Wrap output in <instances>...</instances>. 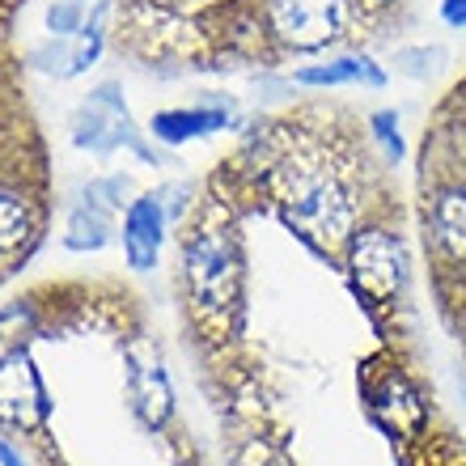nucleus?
Returning <instances> with one entry per match:
<instances>
[{
	"instance_id": "1",
	"label": "nucleus",
	"mask_w": 466,
	"mask_h": 466,
	"mask_svg": "<svg viewBox=\"0 0 466 466\" xmlns=\"http://www.w3.org/2000/svg\"><path fill=\"white\" fill-rule=\"evenodd\" d=\"M268 17L284 47L319 51L344 30V0H271Z\"/></svg>"
},
{
	"instance_id": "2",
	"label": "nucleus",
	"mask_w": 466,
	"mask_h": 466,
	"mask_svg": "<svg viewBox=\"0 0 466 466\" xmlns=\"http://www.w3.org/2000/svg\"><path fill=\"white\" fill-rule=\"evenodd\" d=\"M187 280L204 306H229L238 293V255H233L229 233L208 229L187 246Z\"/></svg>"
},
{
	"instance_id": "3",
	"label": "nucleus",
	"mask_w": 466,
	"mask_h": 466,
	"mask_svg": "<svg viewBox=\"0 0 466 466\" xmlns=\"http://www.w3.org/2000/svg\"><path fill=\"white\" fill-rule=\"evenodd\" d=\"M348 263H352V280L356 289L373 301H386L394 297V289L403 284V250L390 233L381 229H360L352 238V250H348Z\"/></svg>"
},
{
	"instance_id": "4",
	"label": "nucleus",
	"mask_w": 466,
	"mask_h": 466,
	"mask_svg": "<svg viewBox=\"0 0 466 466\" xmlns=\"http://www.w3.org/2000/svg\"><path fill=\"white\" fill-rule=\"evenodd\" d=\"M43 416H47V394H43V381H38L30 356L9 352L0 360V420L30 429Z\"/></svg>"
},
{
	"instance_id": "5",
	"label": "nucleus",
	"mask_w": 466,
	"mask_h": 466,
	"mask_svg": "<svg viewBox=\"0 0 466 466\" xmlns=\"http://www.w3.org/2000/svg\"><path fill=\"white\" fill-rule=\"evenodd\" d=\"M293 217L306 229H314L319 238H344L352 229V204L331 178H309V183H297L293 191Z\"/></svg>"
},
{
	"instance_id": "6",
	"label": "nucleus",
	"mask_w": 466,
	"mask_h": 466,
	"mask_svg": "<svg viewBox=\"0 0 466 466\" xmlns=\"http://www.w3.org/2000/svg\"><path fill=\"white\" fill-rule=\"evenodd\" d=\"M123 246H127V258H132L136 271L153 268L157 246H161V204L157 199H136L132 204L127 225H123Z\"/></svg>"
},
{
	"instance_id": "7",
	"label": "nucleus",
	"mask_w": 466,
	"mask_h": 466,
	"mask_svg": "<svg viewBox=\"0 0 466 466\" xmlns=\"http://www.w3.org/2000/svg\"><path fill=\"white\" fill-rule=\"evenodd\" d=\"M132 390H136V407L140 416L157 429L170 416V381L161 373V365H136L132 369Z\"/></svg>"
},
{
	"instance_id": "8",
	"label": "nucleus",
	"mask_w": 466,
	"mask_h": 466,
	"mask_svg": "<svg viewBox=\"0 0 466 466\" xmlns=\"http://www.w3.org/2000/svg\"><path fill=\"white\" fill-rule=\"evenodd\" d=\"M432 225L445 250L454 258H466V191H445L432 204Z\"/></svg>"
},
{
	"instance_id": "9",
	"label": "nucleus",
	"mask_w": 466,
	"mask_h": 466,
	"mask_svg": "<svg viewBox=\"0 0 466 466\" xmlns=\"http://www.w3.org/2000/svg\"><path fill=\"white\" fill-rule=\"evenodd\" d=\"M381 416L390 420L394 432H416L420 424H424V407H420V399L411 394V386H407L403 378H394L390 386H386V403H381Z\"/></svg>"
},
{
	"instance_id": "10",
	"label": "nucleus",
	"mask_w": 466,
	"mask_h": 466,
	"mask_svg": "<svg viewBox=\"0 0 466 466\" xmlns=\"http://www.w3.org/2000/svg\"><path fill=\"white\" fill-rule=\"evenodd\" d=\"M221 123H225L221 111H166L153 119V136H161V140H183V136L212 132V127H221Z\"/></svg>"
},
{
	"instance_id": "11",
	"label": "nucleus",
	"mask_w": 466,
	"mask_h": 466,
	"mask_svg": "<svg viewBox=\"0 0 466 466\" xmlns=\"http://www.w3.org/2000/svg\"><path fill=\"white\" fill-rule=\"evenodd\" d=\"M30 229H35L30 225V208L13 191L0 187V250H17L30 238Z\"/></svg>"
},
{
	"instance_id": "12",
	"label": "nucleus",
	"mask_w": 466,
	"mask_h": 466,
	"mask_svg": "<svg viewBox=\"0 0 466 466\" xmlns=\"http://www.w3.org/2000/svg\"><path fill=\"white\" fill-rule=\"evenodd\" d=\"M297 81H306V86H339V81H373L378 86L381 73L378 68H369V60H335L327 68H306V73H297Z\"/></svg>"
},
{
	"instance_id": "13",
	"label": "nucleus",
	"mask_w": 466,
	"mask_h": 466,
	"mask_svg": "<svg viewBox=\"0 0 466 466\" xmlns=\"http://www.w3.org/2000/svg\"><path fill=\"white\" fill-rule=\"evenodd\" d=\"M64 246L68 250H98V246H106V225L98 217H89V212H73Z\"/></svg>"
},
{
	"instance_id": "14",
	"label": "nucleus",
	"mask_w": 466,
	"mask_h": 466,
	"mask_svg": "<svg viewBox=\"0 0 466 466\" xmlns=\"http://www.w3.org/2000/svg\"><path fill=\"white\" fill-rule=\"evenodd\" d=\"M76 17H81V13H76V5H60V9H51V30H56V35H73Z\"/></svg>"
},
{
	"instance_id": "15",
	"label": "nucleus",
	"mask_w": 466,
	"mask_h": 466,
	"mask_svg": "<svg viewBox=\"0 0 466 466\" xmlns=\"http://www.w3.org/2000/svg\"><path fill=\"white\" fill-rule=\"evenodd\" d=\"M441 17L450 25H466V0H445V5H441Z\"/></svg>"
},
{
	"instance_id": "16",
	"label": "nucleus",
	"mask_w": 466,
	"mask_h": 466,
	"mask_svg": "<svg viewBox=\"0 0 466 466\" xmlns=\"http://www.w3.org/2000/svg\"><path fill=\"white\" fill-rule=\"evenodd\" d=\"M0 462H5V466H25L22 458H17V454L9 450V445H0Z\"/></svg>"
}]
</instances>
